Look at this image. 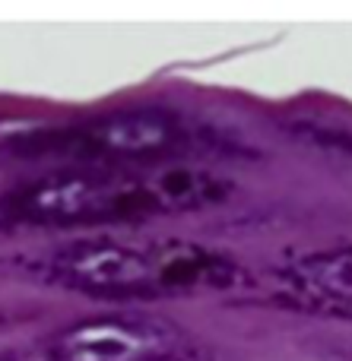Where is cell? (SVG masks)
<instances>
[{
  "label": "cell",
  "instance_id": "7a4b0ae2",
  "mask_svg": "<svg viewBox=\"0 0 352 361\" xmlns=\"http://www.w3.org/2000/svg\"><path fill=\"white\" fill-rule=\"evenodd\" d=\"M32 273L51 286L102 301H140L188 292H219L238 286L232 257L190 241L83 238L48 250Z\"/></svg>",
  "mask_w": 352,
  "mask_h": 361
},
{
  "label": "cell",
  "instance_id": "3957f363",
  "mask_svg": "<svg viewBox=\"0 0 352 361\" xmlns=\"http://www.w3.org/2000/svg\"><path fill=\"white\" fill-rule=\"evenodd\" d=\"M207 127L171 108H121L76 124L29 130L13 140V156L67 162L76 169H133V165H169L207 146Z\"/></svg>",
  "mask_w": 352,
  "mask_h": 361
},
{
  "label": "cell",
  "instance_id": "6da1fadb",
  "mask_svg": "<svg viewBox=\"0 0 352 361\" xmlns=\"http://www.w3.org/2000/svg\"><path fill=\"white\" fill-rule=\"evenodd\" d=\"M226 197V180L190 165L73 169L4 193L0 222L35 228H99L203 209Z\"/></svg>",
  "mask_w": 352,
  "mask_h": 361
},
{
  "label": "cell",
  "instance_id": "5b68a950",
  "mask_svg": "<svg viewBox=\"0 0 352 361\" xmlns=\"http://www.w3.org/2000/svg\"><path fill=\"white\" fill-rule=\"evenodd\" d=\"M292 301L330 317H352V247L298 257L279 273Z\"/></svg>",
  "mask_w": 352,
  "mask_h": 361
},
{
  "label": "cell",
  "instance_id": "277c9868",
  "mask_svg": "<svg viewBox=\"0 0 352 361\" xmlns=\"http://www.w3.org/2000/svg\"><path fill=\"white\" fill-rule=\"evenodd\" d=\"M197 343L178 324L156 314L111 311L83 317L0 361H194Z\"/></svg>",
  "mask_w": 352,
  "mask_h": 361
}]
</instances>
